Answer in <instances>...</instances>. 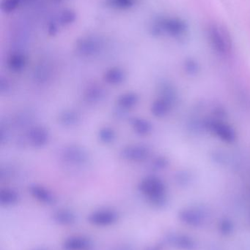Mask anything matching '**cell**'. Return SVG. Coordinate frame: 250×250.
I'll list each match as a JSON object with an SVG mask.
<instances>
[{"instance_id": "cell-1", "label": "cell", "mask_w": 250, "mask_h": 250, "mask_svg": "<svg viewBox=\"0 0 250 250\" xmlns=\"http://www.w3.org/2000/svg\"><path fill=\"white\" fill-rule=\"evenodd\" d=\"M187 24L183 19L178 17L156 18L151 23L150 32L154 36L168 35L176 39H182L187 34Z\"/></svg>"}, {"instance_id": "cell-2", "label": "cell", "mask_w": 250, "mask_h": 250, "mask_svg": "<svg viewBox=\"0 0 250 250\" xmlns=\"http://www.w3.org/2000/svg\"><path fill=\"white\" fill-rule=\"evenodd\" d=\"M204 130L225 144H232L236 142L238 135L236 129L220 117H209L203 120Z\"/></svg>"}, {"instance_id": "cell-3", "label": "cell", "mask_w": 250, "mask_h": 250, "mask_svg": "<svg viewBox=\"0 0 250 250\" xmlns=\"http://www.w3.org/2000/svg\"><path fill=\"white\" fill-rule=\"evenodd\" d=\"M208 38L210 45L220 56L226 57L232 50V40L227 29L220 23H211L208 28Z\"/></svg>"}, {"instance_id": "cell-4", "label": "cell", "mask_w": 250, "mask_h": 250, "mask_svg": "<svg viewBox=\"0 0 250 250\" xmlns=\"http://www.w3.org/2000/svg\"><path fill=\"white\" fill-rule=\"evenodd\" d=\"M178 95L176 89L170 83H163L160 89V95L153 103L151 112L158 118L167 117L177 103Z\"/></svg>"}, {"instance_id": "cell-5", "label": "cell", "mask_w": 250, "mask_h": 250, "mask_svg": "<svg viewBox=\"0 0 250 250\" xmlns=\"http://www.w3.org/2000/svg\"><path fill=\"white\" fill-rule=\"evenodd\" d=\"M141 192L148 201L154 204H162L167 196V187L161 178L157 176H147L139 185Z\"/></svg>"}, {"instance_id": "cell-6", "label": "cell", "mask_w": 250, "mask_h": 250, "mask_svg": "<svg viewBox=\"0 0 250 250\" xmlns=\"http://www.w3.org/2000/svg\"><path fill=\"white\" fill-rule=\"evenodd\" d=\"M103 48V42L95 36H88L78 41L76 51L83 57H92L96 55Z\"/></svg>"}, {"instance_id": "cell-7", "label": "cell", "mask_w": 250, "mask_h": 250, "mask_svg": "<svg viewBox=\"0 0 250 250\" xmlns=\"http://www.w3.org/2000/svg\"><path fill=\"white\" fill-rule=\"evenodd\" d=\"M150 149L143 145L130 146L123 150L122 156L129 161L142 162L148 158Z\"/></svg>"}, {"instance_id": "cell-8", "label": "cell", "mask_w": 250, "mask_h": 250, "mask_svg": "<svg viewBox=\"0 0 250 250\" xmlns=\"http://www.w3.org/2000/svg\"><path fill=\"white\" fill-rule=\"evenodd\" d=\"M63 158L68 164L79 166L86 161V153L81 148L69 147L63 153Z\"/></svg>"}, {"instance_id": "cell-9", "label": "cell", "mask_w": 250, "mask_h": 250, "mask_svg": "<svg viewBox=\"0 0 250 250\" xmlns=\"http://www.w3.org/2000/svg\"><path fill=\"white\" fill-rule=\"evenodd\" d=\"M117 220V214L110 210H102L93 213L90 217V221L97 226H108Z\"/></svg>"}, {"instance_id": "cell-10", "label": "cell", "mask_w": 250, "mask_h": 250, "mask_svg": "<svg viewBox=\"0 0 250 250\" xmlns=\"http://www.w3.org/2000/svg\"><path fill=\"white\" fill-rule=\"evenodd\" d=\"M48 138L46 131L41 127L32 129L28 135V140L33 146L39 147L45 145L48 142Z\"/></svg>"}, {"instance_id": "cell-11", "label": "cell", "mask_w": 250, "mask_h": 250, "mask_svg": "<svg viewBox=\"0 0 250 250\" xmlns=\"http://www.w3.org/2000/svg\"><path fill=\"white\" fill-rule=\"evenodd\" d=\"M64 248L66 250H91L92 244L84 238H70L65 242Z\"/></svg>"}, {"instance_id": "cell-12", "label": "cell", "mask_w": 250, "mask_h": 250, "mask_svg": "<svg viewBox=\"0 0 250 250\" xmlns=\"http://www.w3.org/2000/svg\"><path fill=\"white\" fill-rule=\"evenodd\" d=\"M132 126L135 132L139 135H147L152 132L153 126L150 122L144 119H135L132 123Z\"/></svg>"}, {"instance_id": "cell-13", "label": "cell", "mask_w": 250, "mask_h": 250, "mask_svg": "<svg viewBox=\"0 0 250 250\" xmlns=\"http://www.w3.org/2000/svg\"><path fill=\"white\" fill-rule=\"evenodd\" d=\"M31 191H32V195L39 200L40 201L43 203H45V204H51L54 201V198H53L51 192H48L46 190L45 188H42V187L39 186H34L31 188Z\"/></svg>"}, {"instance_id": "cell-14", "label": "cell", "mask_w": 250, "mask_h": 250, "mask_svg": "<svg viewBox=\"0 0 250 250\" xmlns=\"http://www.w3.org/2000/svg\"><path fill=\"white\" fill-rule=\"evenodd\" d=\"M125 73L119 68L110 69L105 73V80L109 83L117 85L122 83L125 79Z\"/></svg>"}, {"instance_id": "cell-15", "label": "cell", "mask_w": 250, "mask_h": 250, "mask_svg": "<svg viewBox=\"0 0 250 250\" xmlns=\"http://www.w3.org/2000/svg\"><path fill=\"white\" fill-rule=\"evenodd\" d=\"M26 64V58L21 53H15L10 56L8 60V65L13 71H20Z\"/></svg>"}, {"instance_id": "cell-16", "label": "cell", "mask_w": 250, "mask_h": 250, "mask_svg": "<svg viewBox=\"0 0 250 250\" xmlns=\"http://www.w3.org/2000/svg\"><path fill=\"white\" fill-rule=\"evenodd\" d=\"M137 101L138 97L135 94H125L119 98L118 105L123 109H129L135 106Z\"/></svg>"}, {"instance_id": "cell-17", "label": "cell", "mask_w": 250, "mask_h": 250, "mask_svg": "<svg viewBox=\"0 0 250 250\" xmlns=\"http://www.w3.org/2000/svg\"><path fill=\"white\" fill-rule=\"evenodd\" d=\"M135 0H107L109 7L114 10H126L135 5Z\"/></svg>"}, {"instance_id": "cell-18", "label": "cell", "mask_w": 250, "mask_h": 250, "mask_svg": "<svg viewBox=\"0 0 250 250\" xmlns=\"http://www.w3.org/2000/svg\"><path fill=\"white\" fill-rule=\"evenodd\" d=\"M76 15L74 11L71 10H63L60 15H59L58 19H57V23L60 26H68L70 23H73L76 21Z\"/></svg>"}, {"instance_id": "cell-19", "label": "cell", "mask_w": 250, "mask_h": 250, "mask_svg": "<svg viewBox=\"0 0 250 250\" xmlns=\"http://www.w3.org/2000/svg\"><path fill=\"white\" fill-rule=\"evenodd\" d=\"M183 70L186 74L190 76H196L201 70L199 64L194 59L189 58L183 63Z\"/></svg>"}, {"instance_id": "cell-20", "label": "cell", "mask_w": 250, "mask_h": 250, "mask_svg": "<svg viewBox=\"0 0 250 250\" xmlns=\"http://www.w3.org/2000/svg\"><path fill=\"white\" fill-rule=\"evenodd\" d=\"M99 138L104 144H111L115 139V133L110 128H104L100 131Z\"/></svg>"}, {"instance_id": "cell-21", "label": "cell", "mask_w": 250, "mask_h": 250, "mask_svg": "<svg viewBox=\"0 0 250 250\" xmlns=\"http://www.w3.org/2000/svg\"><path fill=\"white\" fill-rule=\"evenodd\" d=\"M22 0H3L1 4V9L6 13H10L18 8Z\"/></svg>"}, {"instance_id": "cell-22", "label": "cell", "mask_w": 250, "mask_h": 250, "mask_svg": "<svg viewBox=\"0 0 250 250\" xmlns=\"http://www.w3.org/2000/svg\"><path fill=\"white\" fill-rule=\"evenodd\" d=\"M0 199H1V204L10 205L16 202L17 200V195L13 191L5 190L4 192H1Z\"/></svg>"}, {"instance_id": "cell-23", "label": "cell", "mask_w": 250, "mask_h": 250, "mask_svg": "<svg viewBox=\"0 0 250 250\" xmlns=\"http://www.w3.org/2000/svg\"><path fill=\"white\" fill-rule=\"evenodd\" d=\"M78 116L76 115V113L72 112V111H68V112L64 113L63 117H62L61 120L63 121L65 125H74L77 122Z\"/></svg>"}, {"instance_id": "cell-24", "label": "cell", "mask_w": 250, "mask_h": 250, "mask_svg": "<svg viewBox=\"0 0 250 250\" xmlns=\"http://www.w3.org/2000/svg\"><path fill=\"white\" fill-rule=\"evenodd\" d=\"M176 175H177L176 176V179H178L179 182H182V183H187L190 180L191 177H192V176H191L192 174L189 171H186V170L179 171Z\"/></svg>"}, {"instance_id": "cell-25", "label": "cell", "mask_w": 250, "mask_h": 250, "mask_svg": "<svg viewBox=\"0 0 250 250\" xmlns=\"http://www.w3.org/2000/svg\"><path fill=\"white\" fill-rule=\"evenodd\" d=\"M56 217L58 219V221L64 223H70L73 220V216L68 212H60Z\"/></svg>"}, {"instance_id": "cell-26", "label": "cell", "mask_w": 250, "mask_h": 250, "mask_svg": "<svg viewBox=\"0 0 250 250\" xmlns=\"http://www.w3.org/2000/svg\"><path fill=\"white\" fill-rule=\"evenodd\" d=\"M214 160L220 165H225L227 163V158L226 154L223 151H218L214 154Z\"/></svg>"}, {"instance_id": "cell-27", "label": "cell", "mask_w": 250, "mask_h": 250, "mask_svg": "<svg viewBox=\"0 0 250 250\" xmlns=\"http://www.w3.org/2000/svg\"><path fill=\"white\" fill-rule=\"evenodd\" d=\"M167 165H168V161L167 159L164 158V157H159L156 160L155 163H154V167L159 169H163L167 167Z\"/></svg>"}]
</instances>
